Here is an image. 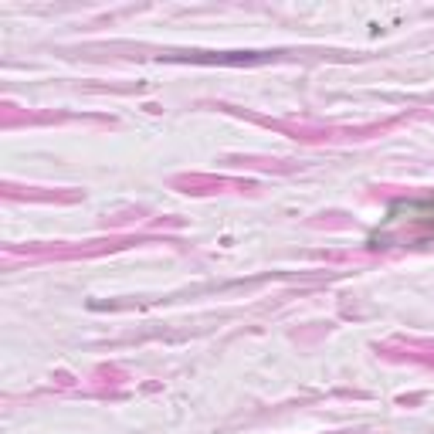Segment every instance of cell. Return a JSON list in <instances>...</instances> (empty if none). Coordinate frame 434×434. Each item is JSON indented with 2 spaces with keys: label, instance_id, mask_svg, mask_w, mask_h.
<instances>
[{
  "label": "cell",
  "instance_id": "obj_1",
  "mask_svg": "<svg viewBox=\"0 0 434 434\" xmlns=\"http://www.w3.org/2000/svg\"><path fill=\"white\" fill-rule=\"evenodd\" d=\"M428 241H434V194L394 200L366 237L370 248H417Z\"/></svg>",
  "mask_w": 434,
  "mask_h": 434
}]
</instances>
